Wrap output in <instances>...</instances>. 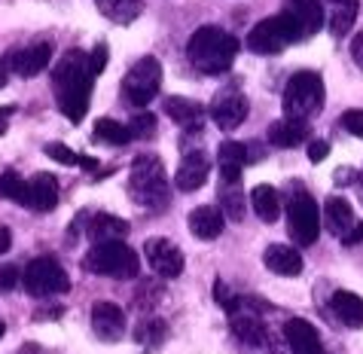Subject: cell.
<instances>
[{
	"instance_id": "obj_1",
	"label": "cell",
	"mask_w": 363,
	"mask_h": 354,
	"mask_svg": "<svg viewBox=\"0 0 363 354\" xmlns=\"http://www.w3.org/2000/svg\"><path fill=\"white\" fill-rule=\"evenodd\" d=\"M92 70H89V55L86 52H70L55 65L52 70V92H55V104L58 110L70 119L79 123L89 110V98H92Z\"/></svg>"
},
{
	"instance_id": "obj_2",
	"label": "cell",
	"mask_w": 363,
	"mask_h": 354,
	"mask_svg": "<svg viewBox=\"0 0 363 354\" xmlns=\"http://www.w3.org/2000/svg\"><path fill=\"white\" fill-rule=\"evenodd\" d=\"M235 55H238V40L217 25L199 28L186 43L189 65H193L199 74H208V77L226 74V70L235 65Z\"/></svg>"
},
{
	"instance_id": "obj_3",
	"label": "cell",
	"mask_w": 363,
	"mask_h": 354,
	"mask_svg": "<svg viewBox=\"0 0 363 354\" xmlns=\"http://www.w3.org/2000/svg\"><path fill=\"white\" fill-rule=\"evenodd\" d=\"M128 196L138 208L162 211L168 205V175L162 159L153 153H140L128 171Z\"/></svg>"
},
{
	"instance_id": "obj_4",
	"label": "cell",
	"mask_w": 363,
	"mask_h": 354,
	"mask_svg": "<svg viewBox=\"0 0 363 354\" xmlns=\"http://www.w3.org/2000/svg\"><path fill=\"white\" fill-rule=\"evenodd\" d=\"M284 116L287 119H299V123H308L315 114H320L324 107V79H320L315 70H299L287 79L284 86Z\"/></svg>"
},
{
	"instance_id": "obj_5",
	"label": "cell",
	"mask_w": 363,
	"mask_h": 354,
	"mask_svg": "<svg viewBox=\"0 0 363 354\" xmlns=\"http://www.w3.org/2000/svg\"><path fill=\"white\" fill-rule=\"evenodd\" d=\"M83 266L92 272V275L132 281L140 272V257L125 245V241H110V245H95L92 250H89Z\"/></svg>"
},
{
	"instance_id": "obj_6",
	"label": "cell",
	"mask_w": 363,
	"mask_h": 354,
	"mask_svg": "<svg viewBox=\"0 0 363 354\" xmlns=\"http://www.w3.org/2000/svg\"><path fill=\"white\" fill-rule=\"evenodd\" d=\"M159 89H162V65H159V58L153 55H144L138 58V62L128 67V74L123 77V101L128 107H138L144 110L150 101L159 95Z\"/></svg>"
},
{
	"instance_id": "obj_7",
	"label": "cell",
	"mask_w": 363,
	"mask_h": 354,
	"mask_svg": "<svg viewBox=\"0 0 363 354\" xmlns=\"http://www.w3.org/2000/svg\"><path fill=\"white\" fill-rule=\"evenodd\" d=\"M306 40V34L299 31V25L287 13H278L272 18H263L254 31L247 34V49L257 55H278L281 49H287L290 43Z\"/></svg>"
},
{
	"instance_id": "obj_8",
	"label": "cell",
	"mask_w": 363,
	"mask_h": 354,
	"mask_svg": "<svg viewBox=\"0 0 363 354\" xmlns=\"http://www.w3.org/2000/svg\"><path fill=\"white\" fill-rule=\"evenodd\" d=\"M22 284L31 297H58V293H67L70 290V278L65 266L58 262L55 257H37L28 262L25 275H22Z\"/></svg>"
},
{
	"instance_id": "obj_9",
	"label": "cell",
	"mask_w": 363,
	"mask_h": 354,
	"mask_svg": "<svg viewBox=\"0 0 363 354\" xmlns=\"http://www.w3.org/2000/svg\"><path fill=\"white\" fill-rule=\"evenodd\" d=\"M287 232H290V238H294L299 248L315 245L318 236H320L318 201L311 199L306 189H296L294 199H290V205H287Z\"/></svg>"
},
{
	"instance_id": "obj_10",
	"label": "cell",
	"mask_w": 363,
	"mask_h": 354,
	"mask_svg": "<svg viewBox=\"0 0 363 354\" xmlns=\"http://www.w3.org/2000/svg\"><path fill=\"white\" fill-rule=\"evenodd\" d=\"M211 119H214L223 131L238 128L247 119V98H245V92H241L238 86L220 89V92L214 95V101H211Z\"/></svg>"
},
{
	"instance_id": "obj_11",
	"label": "cell",
	"mask_w": 363,
	"mask_h": 354,
	"mask_svg": "<svg viewBox=\"0 0 363 354\" xmlns=\"http://www.w3.org/2000/svg\"><path fill=\"white\" fill-rule=\"evenodd\" d=\"M4 62H6V70H13L16 77L31 79L37 74H43L49 67V62H52V43H49V40H40V43H31L25 49H13Z\"/></svg>"
},
{
	"instance_id": "obj_12",
	"label": "cell",
	"mask_w": 363,
	"mask_h": 354,
	"mask_svg": "<svg viewBox=\"0 0 363 354\" xmlns=\"http://www.w3.org/2000/svg\"><path fill=\"white\" fill-rule=\"evenodd\" d=\"M144 254H147L150 269L159 278H180V272H184V250L171 238H147Z\"/></svg>"
},
{
	"instance_id": "obj_13",
	"label": "cell",
	"mask_w": 363,
	"mask_h": 354,
	"mask_svg": "<svg viewBox=\"0 0 363 354\" xmlns=\"http://www.w3.org/2000/svg\"><path fill=\"white\" fill-rule=\"evenodd\" d=\"M232 333H235V339L241 342V345H247V348H266L269 345L266 323L259 321L257 311H250L247 299H241L238 309L232 311Z\"/></svg>"
},
{
	"instance_id": "obj_14",
	"label": "cell",
	"mask_w": 363,
	"mask_h": 354,
	"mask_svg": "<svg viewBox=\"0 0 363 354\" xmlns=\"http://www.w3.org/2000/svg\"><path fill=\"white\" fill-rule=\"evenodd\" d=\"M211 175V159L201 150H186L180 165L174 171V187L180 193H196V189L205 187V180Z\"/></svg>"
},
{
	"instance_id": "obj_15",
	"label": "cell",
	"mask_w": 363,
	"mask_h": 354,
	"mask_svg": "<svg viewBox=\"0 0 363 354\" xmlns=\"http://www.w3.org/2000/svg\"><path fill=\"white\" fill-rule=\"evenodd\" d=\"M92 330L101 342H119L125 333V311L116 302H95L92 306Z\"/></svg>"
},
{
	"instance_id": "obj_16",
	"label": "cell",
	"mask_w": 363,
	"mask_h": 354,
	"mask_svg": "<svg viewBox=\"0 0 363 354\" xmlns=\"http://www.w3.org/2000/svg\"><path fill=\"white\" fill-rule=\"evenodd\" d=\"M284 339L290 354H327L324 342L318 336V327L308 323L306 318H290L284 323Z\"/></svg>"
},
{
	"instance_id": "obj_17",
	"label": "cell",
	"mask_w": 363,
	"mask_h": 354,
	"mask_svg": "<svg viewBox=\"0 0 363 354\" xmlns=\"http://www.w3.org/2000/svg\"><path fill=\"white\" fill-rule=\"evenodd\" d=\"M284 13L299 25V31L306 37L318 34L327 22L324 4H320V0H284Z\"/></svg>"
},
{
	"instance_id": "obj_18",
	"label": "cell",
	"mask_w": 363,
	"mask_h": 354,
	"mask_svg": "<svg viewBox=\"0 0 363 354\" xmlns=\"http://www.w3.org/2000/svg\"><path fill=\"white\" fill-rule=\"evenodd\" d=\"M86 236L92 245H110V241H125L128 236V220L113 214H92L86 223Z\"/></svg>"
},
{
	"instance_id": "obj_19",
	"label": "cell",
	"mask_w": 363,
	"mask_h": 354,
	"mask_svg": "<svg viewBox=\"0 0 363 354\" xmlns=\"http://www.w3.org/2000/svg\"><path fill=\"white\" fill-rule=\"evenodd\" d=\"M189 232H193L196 238L201 241H214L220 238V232H223L226 226V217H223V211L214 208V205H201L196 211H189Z\"/></svg>"
},
{
	"instance_id": "obj_20",
	"label": "cell",
	"mask_w": 363,
	"mask_h": 354,
	"mask_svg": "<svg viewBox=\"0 0 363 354\" xmlns=\"http://www.w3.org/2000/svg\"><path fill=\"white\" fill-rule=\"evenodd\" d=\"M263 262L269 272H275L281 278H296L302 272V254L290 245H269L263 254Z\"/></svg>"
},
{
	"instance_id": "obj_21",
	"label": "cell",
	"mask_w": 363,
	"mask_h": 354,
	"mask_svg": "<svg viewBox=\"0 0 363 354\" xmlns=\"http://www.w3.org/2000/svg\"><path fill=\"white\" fill-rule=\"evenodd\" d=\"M58 205V180L40 171L28 180V208L31 211H52Z\"/></svg>"
},
{
	"instance_id": "obj_22",
	"label": "cell",
	"mask_w": 363,
	"mask_h": 354,
	"mask_svg": "<svg viewBox=\"0 0 363 354\" xmlns=\"http://www.w3.org/2000/svg\"><path fill=\"white\" fill-rule=\"evenodd\" d=\"M217 162H220V177H223V184H238L241 168H245V162H247V144L223 140L217 150Z\"/></svg>"
},
{
	"instance_id": "obj_23",
	"label": "cell",
	"mask_w": 363,
	"mask_h": 354,
	"mask_svg": "<svg viewBox=\"0 0 363 354\" xmlns=\"http://www.w3.org/2000/svg\"><path fill=\"white\" fill-rule=\"evenodd\" d=\"M165 114L174 119L177 126H184L186 131H201V116H205V107L199 101H189L184 95H171L165 98Z\"/></svg>"
},
{
	"instance_id": "obj_24",
	"label": "cell",
	"mask_w": 363,
	"mask_h": 354,
	"mask_svg": "<svg viewBox=\"0 0 363 354\" xmlns=\"http://www.w3.org/2000/svg\"><path fill=\"white\" fill-rule=\"evenodd\" d=\"M324 223L327 229L333 232L336 238H345L351 229H354V208L348 205V199H342V196H333L327 199V205H324Z\"/></svg>"
},
{
	"instance_id": "obj_25",
	"label": "cell",
	"mask_w": 363,
	"mask_h": 354,
	"mask_svg": "<svg viewBox=\"0 0 363 354\" xmlns=\"http://www.w3.org/2000/svg\"><path fill=\"white\" fill-rule=\"evenodd\" d=\"M308 140V123H299V119H278V123L269 126V144L272 147H299Z\"/></svg>"
},
{
	"instance_id": "obj_26",
	"label": "cell",
	"mask_w": 363,
	"mask_h": 354,
	"mask_svg": "<svg viewBox=\"0 0 363 354\" xmlns=\"http://www.w3.org/2000/svg\"><path fill=\"white\" fill-rule=\"evenodd\" d=\"M330 309H333V315L345 323V327H351V330L363 327V299L357 297V293L336 290L330 297Z\"/></svg>"
},
{
	"instance_id": "obj_27",
	"label": "cell",
	"mask_w": 363,
	"mask_h": 354,
	"mask_svg": "<svg viewBox=\"0 0 363 354\" xmlns=\"http://www.w3.org/2000/svg\"><path fill=\"white\" fill-rule=\"evenodd\" d=\"M250 208H254V214L263 220V223H275L278 214H281V196L275 187L269 184H259L250 189Z\"/></svg>"
},
{
	"instance_id": "obj_28",
	"label": "cell",
	"mask_w": 363,
	"mask_h": 354,
	"mask_svg": "<svg viewBox=\"0 0 363 354\" xmlns=\"http://www.w3.org/2000/svg\"><path fill=\"white\" fill-rule=\"evenodd\" d=\"M330 6V31L336 37H345L351 28H354V18L360 13L357 0H324Z\"/></svg>"
},
{
	"instance_id": "obj_29",
	"label": "cell",
	"mask_w": 363,
	"mask_h": 354,
	"mask_svg": "<svg viewBox=\"0 0 363 354\" xmlns=\"http://www.w3.org/2000/svg\"><path fill=\"white\" fill-rule=\"evenodd\" d=\"M101 16H107L116 25H132L144 13V0H95Z\"/></svg>"
},
{
	"instance_id": "obj_30",
	"label": "cell",
	"mask_w": 363,
	"mask_h": 354,
	"mask_svg": "<svg viewBox=\"0 0 363 354\" xmlns=\"http://www.w3.org/2000/svg\"><path fill=\"white\" fill-rule=\"evenodd\" d=\"M168 336V327H165V321L162 318H144L135 327V339H138V345H144L147 351H156L159 345L165 342Z\"/></svg>"
},
{
	"instance_id": "obj_31",
	"label": "cell",
	"mask_w": 363,
	"mask_h": 354,
	"mask_svg": "<svg viewBox=\"0 0 363 354\" xmlns=\"http://www.w3.org/2000/svg\"><path fill=\"white\" fill-rule=\"evenodd\" d=\"M92 138L101 140V144H110V147H123V144H128V140H132V131H128V126H123V123H116V119L104 116V119H98V123H95Z\"/></svg>"
},
{
	"instance_id": "obj_32",
	"label": "cell",
	"mask_w": 363,
	"mask_h": 354,
	"mask_svg": "<svg viewBox=\"0 0 363 354\" xmlns=\"http://www.w3.org/2000/svg\"><path fill=\"white\" fill-rule=\"evenodd\" d=\"M43 153H46L49 159L62 162V165H79V168H86V171H98V159H92V156H79V153H74L70 147L58 144V140L46 144V147H43Z\"/></svg>"
},
{
	"instance_id": "obj_33",
	"label": "cell",
	"mask_w": 363,
	"mask_h": 354,
	"mask_svg": "<svg viewBox=\"0 0 363 354\" xmlns=\"http://www.w3.org/2000/svg\"><path fill=\"white\" fill-rule=\"evenodd\" d=\"M220 211L229 220H245V193L238 189V184H223L220 187Z\"/></svg>"
},
{
	"instance_id": "obj_34",
	"label": "cell",
	"mask_w": 363,
	"mask_h": 354,
	"mask_svg": "<svg viewBox=\"0 0 363 354\" xmlns=\"http://www.w3.org/2000/svg\"><path fill=\"white\" fill-rule=\"evenodd\" d=\"M0 199H13L16 205L28 208V180L18 177L13 168L0 171Z\"/></svg>"
},
{
	"instance_id": "obj_35",
	"label": "cell",
	"mask_w": 363,
	"mask_h": 354,
	"mask_svg": "<svg viewBox=\"0 0 363 354\" xmlns=\"http://www.w3.org/2000/svg\"><path fill=\"white\" fill-rule=\"evenodd\" d=\"M128 131H132V138H156V116L150 110H140V114L132 116Z\"/></svg>"
},
{
	"instance_id": "obj_36",
	"label": "cell",
	"mask_w": 363,
	"mask_h": 354,
	"mask_svg": "<svg viewBox=\"0 0 363 354\" xmlns=\"http://www.w3.org/2000/svg\"><path fill=\"white\" fill-rule=\"evenodd\" d=\"M18 284H22V272H18V266H13V262H4V266H0V293L16 290Z\"/></svg>"
},
{
	"instance_id": "obj_37",
	"label": "cell",
	"mask_w": 363,
	"mask_h": 354,
	"mask_svg": "<svg viewBox=\"0 0 363 354\" xmlns=\"http://www.w3.org/2000/svg\"><path fill=\"white\" fill-rule=\"evenodd\" d=\"M339 123H342V128H345L348 135L363 138V110H345Z\"/></svg>"
},
{
	"instance_id": "obj_38",
	"label": "cell",
	"mask_w": 363,
	"mask_h": 354,
	"mask_svg": "<svg viewBox=\"0 0 363 354\" xmlns=\"http://www.w3.org/2000/svg\"><path fill=\"white\" fill-rule=\"evenodd\" d=\"M104 67H107V43L101 40L92 52H89V70H92V77H101Z\"/></svg>"
},
{
	"instance_id": "obj_39",
	"label": "cell",
	"mask_w": 363,
	"mask_h": 354,
	"mask_svg": "<svg viewBox=\"0 0 363 354\" xmlns=\"http://www.w3.org/2000/svg\"><path fill=\"white\" fill-rule=\"evenodd\" d=\"M327 153H330V144H327V140H311V144H308V159H311V162H324Z\"/></svg>"
},
{
	"instance_id": "obj_40",
	"label": "cell",
	"mask_w": 363,
	"mask_h": 354,
	"mask_svg": "<svg viewBox=\"0 0 363 354\" xmlns=\"http://www.w3.org/2000/svg\"><path fill=\"white\" fill-rule=\"evenodd\" d=\"M351 58H354V65L363 70V31L354 34V40H351Z\"/></svg>"
},
{
	"instance_id": "obj_41",
	"label": "cell",
	"mask_w": 363,
	"mask_h": 354,
	"mask_svg": "<svg viewBox=\"0 0 363 354\" xmlns=\"http://www.w3.org/2000/svg\"><path fill=\"white\" fill-rule=\"evenodd\" d=\"M354 180H357V171L354 168H339L336 171V184L339 187H348V184H354Z\"/></svg>"
},
{
	"instance_id": "obj_42",
	"label": "cell",
	"mask_w": 363,
	"mask_h": 354,
	"mask_svg": "<svg viewBox=\"0 0 363 354\" xmlns=\"http://www.w3.org/2000/svg\"><path fill=\"white\" fill-rule=\"evenodd\" d=\"M13 114H16V107H13V104L0 107V135H6V128H9V119H13Z\"/></svg>"
},
{
	"instance_id": "obj_43",
	"label": "cell",
	"mask_w": 363,
	"mask_h": 354,
	"mask_svg": "<svg viewBox=\"0 0 363 354\" xmlns=\"http://www.w3.org/2000/svg\"><path fill=\"white\" fill-rule=\"evenodd\" d=\"M357 241H363V223H354V229H351L348 236L342 238V245H348V248H351V245H357Z\"/></svg>"
},
{
	"instance_id": "obj_44",
	"label": "cell",
	"mask_w": 363,
	"mask_h": 354,
	"mask_svg": "<svg viewBox=\"0 0 363 354\" xmlns=\"http://www.w3.org/2000/svg\"><path fill=\"white\" fill-rule=\"evenodd\" d=\"M9 248H13V232L6 226H0V254H6Z\"/></svg>"
},
{
	"instance_id": "obj_45",
	"label": "cell",
	"mask_w": 363,
	"mask_h": 354,
	"mask_svg": "<svg viewBox=\"0 0 363 354\" xmlns=\"http://www.w3.org/2000/svg\"><path fill=\"white\" fill-rule=\"evenodd\" d=\"M34 318L37 321H43V318H62V309H40Z\"/></svg>"
},
{
	"instance_id": "obj_46",
	"label": "cell",
	"mask_w": 363,
	"mask_h": 354,
	"mask_svg": "<svg viewBox=\"0 0 363 354\" xmlns=\"http://www.w3.org/2000/svg\"><path fill=\"white\" fill-rule=\"evenodd\" d=\"M6 74H9V70H6V62H0V89L6 86Z\"/></svg>"
},
{
	"instance_id": "obj_47",
	"label": "cell",
	"mask_w": 363,
	"mask_h": 354,
	"mask_svg": "<svg viewBox=\"0 0 363 354\" xmlns=\"http://www.w3.org/2000/svg\"><path fill=\"white\" fill-rule=\"evenodd\" d=\"M22 354H37V345H28V348H22Z\"/></svg>"
},
{
	"instance_id": "obj_48",
	"label": "cell",
	"mask_w": 363,
	"mask_h": 354,
	"mask_svg": "<svg viewBox=\"0 0 363 354\" xmlns=\"http://www.w3.org/2000/svg\"><path fill=\"white\" fill-rule=\"evenodd\" d=\"M4 333H6V323H4V321H0V339H4Z\"/></svg>"
},
{
	"instance_id": "obj_49",
	"label": "cell",
	"mask_w": 363,
	"mask_h": 354,
	"mask_svg": "<svg viewBox=\"0 0 363 354\" xmlns=\"http://www.w3.org/2000/svg\"><path fill=\"white\" fill-rule=\"evenodd\" d=\"M357 180H360V199H363V175H360V177H357Z\"/></svg>"
}]
</instances>
